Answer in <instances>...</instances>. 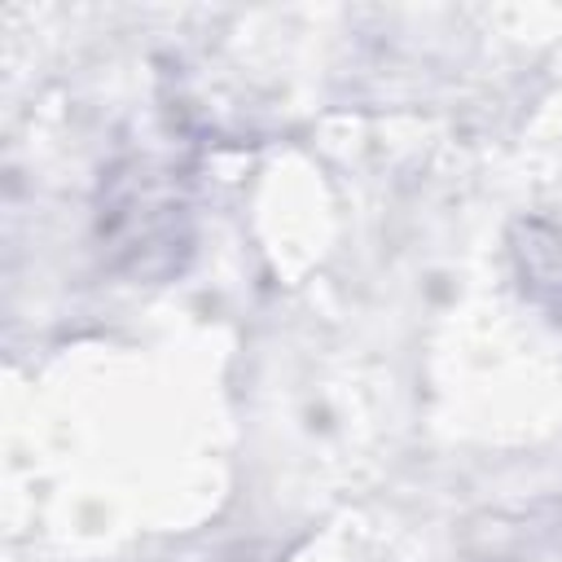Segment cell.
I'll return each instance as SVG.
<instances>
[{
    "mask_svg": "<svg viewBox=\"0 0 562 562\" xmlns=\"http://www.w3.org/2000/svg\"><path fill=\"white\" fill-rule=\"evenodd\" d=\"M514 263L522 277V290L531 303H540L553 321H562V233L544 224H518L514 228Z\"/></svg>",
    "mask_w": 562,
    "mask_h": 562,
    "instance_id": "7a4b0ae2",
    "label": "cell"
},
{
    "mask_svg": "<svg viewBox=\"0 0 562 562\" xmlns=\"http://www.w3.org/2000/svg\"><path fill=\"white\" fill-rule=\"evenodd\" d=\"M105 233L123 255H132V268L140 277L171 272L180 263L176 250H184V206L167 171H154L149 162H132L127 171H119L105 198Z\"/></svg>",
    "mask_w": 562,
    "mask_h": 562,
    "instance_id": "6da1fadb",
    "label": "cell"
}]
</instances>
